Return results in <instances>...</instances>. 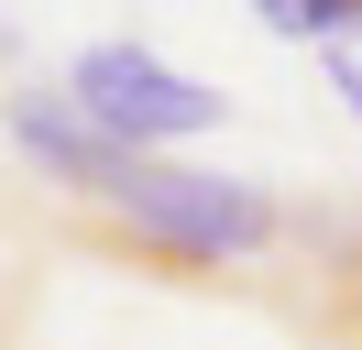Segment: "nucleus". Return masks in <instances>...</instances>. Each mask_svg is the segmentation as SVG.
<instances>
[{
	"label": "nucleus",
	"instance_id": "1",
	"mask_svg": "<svg viewBox=\"0 0 362 350\" xmlns=\"http://www.w3.org/2000/svg\"><path fill=\"white\" fill-rule=\"evenodd\" d=\"M110 219H121L154 262H187V274L252 262V252H274V241L296 230V219L274 208L264 175H198V164H165V153H143V164L121 175Z\"/></svg>",
	"mask_w": 362,
	"mask_h": 350
},
{
	"label": "nucleus",
	"instance_id": "2",
	"mask_svg": "<svg viewBox=\"0 0 362 350\" xmlns=\"http://www.w3.org/2000/svg\"><path fill=\"white\" fill-rule=\"evenodd\" d=\"M66 99L88 109L121 153H165V143H198V131L230 121V99L209 77H187V66H165L154 44H121V33L66 66Z\"/></svg>",
	"mask_w": 362,
	"mask_h": 350
},
{
	"label": "nucleus",
	"instance_id": "3",
	"mask_svg": "<svg viewBox=\"0 0 362 350\" xmlns=\"http://www.w3.org/2000/svg\"><path fill=\"white\" fill-rule=\"evenodd\" d=\"M0 131H11V153H23L45 186L88 197V208H110V197H121V175L143 164V153H121L110 131H99L88 109L66 99V88H11V99H0Z\"/></svg>",
	"mask_w": 362,
	"mask_h": 350
},
{
	"label": "nucleus",
	"instance_id": "4",
	"mask_svg": "<svg viewBox=\"0 0 362 350\" xmlns=\"http://www.w3.org/2000/svg\"><path fill=\"white\" fill-rule=\"evenodd\" d=\"M264 11V33H286V44H340V33H362V0H252Z\"/></svg>",
	"mask_w": 362,
	"mask_h": 350
},
{
	"label": "nucleus",
	"instance_id": "5",
	"mask_svg": "<svg viewBox=\"0 0 362 350\" xmlns=\"http://www.w3.org/2000/svg\"><path fill=\"white\" fill-rule=\"evenodd\" d=\"M329 88L351 99V121H362V55H351V44H329Z\"/></svg>",
	"mask_w": 362,
	"mask_h": 350
},
{
	"label": "nucleus",
	"instance_id": "6",
	"mask_svg": "<svg viewBox=\"0 0 362 350\" xmlns=\"http://www.w3.org/2000/svg\"><path fill=\"white\" fill-rule=\"evenodd\" d=\"M0 66H23V22H11V11H0Z\"/></svg>",
	"mask_w": 362,
	"mask_h": 350
}]
</instances>
